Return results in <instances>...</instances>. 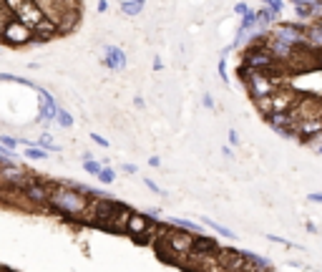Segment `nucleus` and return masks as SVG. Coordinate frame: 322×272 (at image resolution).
<instances>
[{
  "label": "nucleus",
  "instance_id": "obj_1",
  "mask_svg": "<svg viewBox=\"0 0 322 272\" xmlns=\"http://www.w3.org/2000/svg\"><path fill=\"white\" fill-rule=\"evenodd\" d=\"M91 186H80L76 189L73 181H56L51 179V199H48V212L63 217L66 222L76 224H86L88 209H91V197H88Z\"/></svg>",
  "mask_w": 322,
  "mask_h": 272
},
{
  "label": "nucleus",
  "instance_id": "obj_2",
  "mask_svg": "<svg viewBox=\"0 0 322 272\" xmlns=\"http://www.w3.org/2000/svg\"><path fill=\"white\" fill-rule=\"evenodd\" d=\"M239 79L244 81V89L249 93V98L257 103L262 98H269L279 86H282V79L279 73H262V71H247L244 66H239Z\"/></svg>",
  "mask_w": 322,
  "mask_h": 272
},
{
  "label": "nucleus",
  "instance_id": "obj_3",
  "mask_svg": "<svg viewBox=\"0 0 322 272\" xmlns=\"http://www.w3.org/2000/svg\"><path fill=\"white\" fill-rule=\"evenodd\" d=\"M48 199H51V179H43L33 174L23 186H20V202L28 207H43L48 209Z\"/></svg>",
  "mask_w": 322,
  "mask_h": 272
},
{
  "label": "nucleus",
  "instance_id": "obj_4",
  "mask_svg": "<svg viewBox=\"0 0 322 272\" xmlns=\"http://www.w3.org/2000/svg\"><path fill=\"white\" fill-rule=\"evenodd\" d=\"M126 204L118 202L113 197H103V199H91V209H88V217H86V224L91 227H98V229H108L111 219L116 217V212H121Z\"/></svg>",
  "mask_w": 322,
  "mask_h": 272
},
{
  "label": "nucleus",
  "instance_id": "obj_5",
  "mask_svg": "<svg viewBox=\"0 0 322 272\" xmlns=\"http://www.w3.org/2000/svg\"><path fill=\"white\" fill-rule=\"evenodd\" d=\"M154 222H156V219H151L146 212L134 209V212H131V217H129V224H126V237H131V240H134V242H139V245L151 242V235H154Z\"/></svg>",
  "mask_w": 322,
  "mask_h": 272
},
{
  "label": "nucleus",
  "instance_id": "obj_6",
  "mask_svg": "<svg viewBox=\"0 0 322 272\" xmlns=\"http://www.w3.org/2000/svg\"><path fill=\"white\" fill-rule=\"evenodd\" d=\"M0 41L10 48H23V46L33 43V28H28L18 18H10L8 25L3 28V33H0Z\"/></svg>",
  "mask_w": 322,
  "mask_h": 272
},
{
  "label": "nucleus",
  "instance_id": "obj_7",
  "mask_svg": "<svg viewBox=\"0 0 322 272\" xmlns=\"http://www.w3.org/2000/svg\"><path fill=\"white\" fill-rule=\"evenodd\" d=\"M305 28H307V23H300V20H295V23H277L269 35L277 38V41H282V43L292 46V48H305Z\"/></svg>",
  "mask_w": 322,
  "mask_h": 272
},
{
  "label": "nucleus",
  "instance_id": "obj_8",
  "mask_svg": "<svg viewBox=\"0 0 322 272\" xmlns=\"http://www.w3.org/2000/svg\"><path fill=\"white\" fill-rule=\"evenodd\" d=\"M10 10H13V15H15L20 23H25L28 28H35L40 20L46 18V10L38 5V0H13Z\"/></svg>",
  "mask_w": 322,
  "mask_h": 272
},
{
  "label": "nucleus",
  "instance_id": "obj_9",
  "mask_svg": "<svg viewBox=\"0 0 322 272\" xmlns=\"http://www.w3.org/2000/svg\"><path fill=\"white\" fill-rule=\"evenodd\" d=\"M58 111H61L58 101H56L46 89H38V119H35V121L51 126V124H56V119H58Z\"/></svg>",
  "mask_w": 322,
  "mask_h": 272
},
{
  "label": "nucleus",
  "instance_id": "obj_10",
  "mask_svg": "<svg viewBox=\"0 0 322 272\" xmlns=\"http://www.w3.org/2000/svg\"><path fill=\"white\" fill-rule=\"evenodd\" d=\"M300 98H302V93H300L297 89H290V86L282 84V86H279V89L269 96L272 113H277V111H292V108L300 103Z\"/></svg>",
  "mask_w": 322,
  "mask_h": 272
},
{
  "label": "nucleus",
  "instance_id": "obj_11",
  "mask_svg": "<svg viewBox=\"0 0 322 272\" xmlns=\"http://www.w3.org/2000/svg\"><path fill=\"white\" fill-rule=\"evenodd\" d=\"M217 260H219V265H222V270L224 272H242L247 265H249V260H247V252H242V250H232V247H222L219 252H217Z\"/></svg>",
  "mask_w": 322,
  "mask_h": 272
},
{
  "label": "nucleus",
  "instance_id": "obj_12",
  "mask_svg": "<svg viewBox=\"0 0 322 272\" xmlns=\"http://www.w3.org/2000/svg\"><path fill=\"white\" fill-rule=\"evenodd\" d=\"M58 35H63L61 25L53 18H43L33 28V43H51V41H56Z\"/></svg>",
  "mask_w": 322,
  "mask_h": 272
},
{
  "label": "nucleus",
  "instance_id": "obj_13",
  "mask_svg": "<svg viewBox=\"0 0 322 272\" xmlns=\"http://www.w3.org/2000/svg\"><path fill=\"white\" fill-rule=\"evenodd\" d=\"M317 136H322V116H315V119H307V121L297 124V141L300 144H310Z\"/></svg>",
  "mask_w": 322,
  "mask_h": 272
},
{
  "label": "nucleus",
  "instance_id": "obj_14",
  "mask_svg": "<svg viewBox=\"0 0 322 272\" xmlns=\"http://www.w3.org/2000/svg\"><path fill=\"white\" fill-rule=\"evenodd\" d=\"M126 53L118 46H103V66L111 71H124L126 68Z\"/></svg>",
  "mask_w": 322,
  "mask_h": 272
},
{
  "label": "nucleus",
  "instance_id": "obj_15",
  "mask_svg": "<svg viewBox=\"0 0 322 272\" xmlns=\"http://www.w3.org/2000/svg\"><path fill=\"white\" fill-rule=\"evenodd\" d=\"M222 247H219V240L214 235H196L194 237V247H191V255H217Z\"/></svg>",
  "mask_w": 322,
  "mask_h": 272
},
{
  "label": "nucleus",
  "instance_id": "obj_16",
  "mask_svg": "<svg viewBox=\"0 0 322 272\" xmlns=\"http://www.w3.org/2000/svg\"><path fill=\"white\" fill-rule=\"evenodd\" d=\"M277 23H282V20H279V15H274V13H272V10H267L264 5L257 10V30H259V33L269 35V33H272V28H274Z\"/></svg>",
  "mask_w": 322,
  "mask_h": 272
},
{
  "label": "nucleus",
  "instance_id": "obj_17",
  "mask_svg": "<svg viewBox=\"0 0 322 272\" xmlns=\"http://www.w3.org/2000/svg\"><path fill=\"white\" fill-rule=\"evenodd\" d=\"M166 224H171V227H179V229H184V232H191V235H204V224L201 222H194V219H184V217H169L166 219Z\"/></svg>",
  "mask_w": 322,
  "mask_h": 272
},
{
  "label": "nucleus",
  "instance_id": "obj_18",
  "mask_svg": "<svg viewBox=\"0 0 322 272\" xmlns=\"http://www.w3.org/2000/svg\"><path fill=\"white\" fill-rule=\"evenodd\" d=\"M144 8H146V0H121V13L124 15L136 18L144 13Z\"/></svg>",
  "mask_w": 322,
  "mask_h": 272
},
{
  "label": "nucleus",
  "instance_id": "obj_19",
  "mask_svg": "<svg viewBox=\"0 0 322 272\" xmlns=\"http://www.w3.org/2000/svg\"><path fill=\"white\" fill-rule=\"evenodd\" d=\"M201 224H204V227H209L212 232H217V235H219V237H227V240H232V242L237 240V235H234V232H232V229H227L224 224H219V222H214L212 217H204V219H201Z\"/></svg>",
  "mask_w": 322,
  "mask_h": 272
},
{
  "label": "nucleus",
  "instance_id": "obj_20",
  "mask_svg": "<svg viewBox=\"0 0 322 272\" xmlns=\"http://www.w3.org/2000/svg\"><path fill=\"white\" fill-rule=\"evenodd\" d=\"M0 81H8V84H18V86H28V89H40L38 84H33L30 79H23V76H15V73H0Z\"/></svg>",
  "mask_w": 322,
  "mask_h": 272
},
{
  "label": "nucleus",
  "instance_id": "obj_21",
  "mask_svg": "<svg viewBox=\"0 0 322 272\" xmlns=\"http://www.w3.org/2000/svg\"><path fill=\"white\" fill-rule=\"evenodd\" d=\"M23 157H25L28 162H46V159H48V151H43L40 146H28V149L23 151Z\"/></svg>",
  "mask_w": 322,
  "mask_h": 272
},
{
  "label": "nucleus",
  "instance_id": "obj_22",
  "mask_svg": "<svg viewBox=\"0 0 322 272\" xmlns=\"http://www.w3.org/2000/svg\"><path fill=\"white\" fill-rule=\"evenodd\" d=\"M247 260H249V265L254 270H272V260H267V257H262L257 252H247Z\"/></svg>",
  "mask_w": 322,
  "mask_h": 272
},
{
  "label": "nucleus",
  "instance_id": "obj_23",
  "mask_svg": "<svg viewBox=\"0 0 322 272\" xmlns=\"http://www.w3.org/2000/svg\"><path fill=\"white\" fill-rule=\"evenodd\" d=\"M35 144H38L40 149H43V151H48V154H51V151H56V154L61 151V146H56V144H53V136H51L48 131H46V134H40V139H38Z\"/></svg>",
  "mask_w": 322,
  "mask_h": 272
},
{
  "label": "nucleus",
  "instance_id": "obj_24",
  "mask_svg": "<svg viewBox=\"0 0 322 272\" xmlns=\"http://www.w3.org/2000/svg\"><path fill=\"white\" fill-rule=\"evenodd\" d=\"M101 169H103V162H98V159H88V162H83V172L91 174V177H98Z\"/></svg>",
  "mask_w": 322,
  "mask_h": 272
},
{
  "label": "nucleus",
  "instance_id": "obj_25",
  "mask_svg": "<svg viewBox=\"0 0 322 272\" xmlns=\"http://www.w3.org/2000/svg\"><path fill=\"white\" fill-rule=\"evenodd\" d=\"M56 124H58V126H63V129H71V126H73V116H71V111H68V108H61V111H58V119H56Z\"/></svg>",
  "mask_w": 322,
  "mask_h": 272
},
{
  "label": "nucleus",
  "instance_id": "obj_26",
  "mask_svg": "<svg viewBox=\"0 0 322 272\" xmlns=\"http://www.w3.org/2000/svg\"><path fill=\"white\" fill-rule=\"evenodd\" d=\"M262 5L267 10H272L274 15H282V10H285V0H262Z\"/></svg>",
  "mask_w": 322,
  "mask_h": 272
},
{
  "label": "nucleus",
  "instance_id": "obj_27",
  "mask_svg": "<svg viewBox=\"0 0 322 272\" xmlns=\"http://www.w3.org/2000/svg\"><path fill=\"white\" fill-rule=\"evenodd\" d=\"M96 179H98L101 184H113V181H116V169H108V167H103V169H101V174H98Z\"/></svg>",
  "mask_w": 322,
  "mask_h": 272
},
{
  "label": "nucleus",
  "instance_id": "obj_28",
  "mask_svg": "<svg viewBox=\"0 0 322 272\" xmlns=\"http://www.w3.org/2000/svg\"><path fill=\"white\" fill-rule=\"evenodd\" d=\"M0 144H3L5 149H10V151H15V149L20 146V141H18L15 136H10V134H3V136H0Z\"/></svg>",
  "mask_w": 322,
  "mask_h": 272
},
{
  "label": "nucleus",
  "instance_id": "obj_29",
  "mask_svg": "<svg viewBox=\"0 0 322 272\" xmlns=\"http://www.w3.org/2000/svg\"><path fill=\"white\" fill-rule=\"evenodd\" d=\"M217 73H219L222 84H229V73H227V58H222V56H219V66H217Z\"/></svg>",
  "mask_w": 322,
  "mask_h": 272
},
{
  "label": "nucleus",
  "instance_id": "obj_30",
  "mask_svg": "<svg viewBox=\"0 0 322 272\" xmlns=\"http://www.w3.org/2000/svg\"><path fill=\"white\" fill-rule=\"evenodd\" d=\"M144 186H146V189H151L154 194H164V189H161V186H159L151 177H144Z\"/></svg>",
  "mask_w": 322,
  "mask_h": 272
},
{
  "label": "nucleus",
  "instance_id": "obj_31",
  "mask_svg": "<svg viewBox=\"0 0 322 272\" xmlns=\"http://www.w3.org/2000/svg\"><path fill=\"white\" fill-rule=\"evenodd\" d=\"M227 139H229V146H239V144H242V139H239V134H237V129H229V134H227Z\"/></svg>",
  "mask_w": 322,
  "mask_h": 272
},
{
  "label": "nucleus",
  "instance_id": "obj_32",
  "mask_svg": "<svg viewBox=\"0 0 322 272\" xmlns=\"http://www.w3.org/2000/svg\"><path fill=\"white\" fill-rule=\"evenodd\" d=\"M91 141H93V144H98V146H103V149H108V146H111V144H108V139H103V136H101V134H96V131L91 134Z\"/></svg>",
  "mask_w": 322,
  "mask_h": 272
},
{
  "label": "nucleus",
  "instance_id": "obj_33",
  "mask_svg": "<svg viewBox=\"0 0 322 272\" xmlns=\"http://www.w3.org/2000/svg\"><path fill=\"white\" fill-rule=\"evenodd\" d=\"M201 106H204V108H214V98H212V93H204V96H201Z\"/></svg>",
  "mask_w": 322,
  "mask_h": 272
},
{
  "label": "nucleus",
  "instance_id": "obj_34",
  "mask_svg": "<svg viewBox=\"0 0 322 272\" xmlns=\"http://www.w3.org/2000/svg\"><path fill=\"white\" fill-rule=\"evenodd\" d=\"M247 10H249V5H247V3H237V5H234V13H237L239 18H242V15H244Z\"/></svg>",
  "mask_w": 322,
  "mask_h": 272
},
{
  "label": "nucleus",
  "instance_id": "obj_35",
  "mask_svg": "<svg viewBox=\"0 0 322 272\" xmlns=\"http://www.w3.org/2000/svg\"><path fill=\"white\" fill-rule=\"evenodd\" d=\"M307 199L315 202V204H322V191H312V194H307Z\"/></svg>",
  "mask_w": 322,
  "mask_h": 272
},
{
  "label": "nucleus",
  "instance_id": "obj_36",
  "mask_svg": "<svg viewBox=\"0 0 322 272\" xmlns=\"http://www.w3.org/2000/svg\"><path fill=\"white\" fill-rule=\"evenodd\" d=\"M146 214H149L151 219H161V207H151V209H149Z\"/></svg>",
  "mask_w": 322,
  "mask_h": 272
},
{
  "label": "nucleus",
  "instance_id": "obj_37",
  "mask_svg": "<svg viewBox=\"0 0 322 272\" xmlns=\"http://www.w3.org/2000/svg\"><path fill=\"white\" fill-rule=\"evenodd\" d=\"M121 172H124V174H136L139 169H136V164H124V167H121Z\"/></svg>",
  "mask_w": 322,
  "mask_h": 272
},
{
  "label": "nucleus",
  "instance_id": "obj_38",
  "mask_svg": "<svg viewBox=\"0 0 322 272\" xmlns=\"http://www.w3.org/2000/svg\"><path fill=\"white\" fill-rule=\"evenodd\" d=\"M222 157H224V159H232V157H234L232 146H222Z\"/></svg>",
  "mask_w": 322,
  "mask_h": 272
},
{
  "label": "nucleus",
  "instance_id": "obj_39",
  "mask_svg": "<svg viewBox=\"0 0 322 272\" xmlns=\"http://www.w3.org/2000/svg\"><path fill=\"white\" fill-rule=\"evenodd\" d=\"M149 167L159 169V167H161V159H159V157H149Z\"/></svg>",
  "mask_w": 322,
  "mask_h": 272
},
{
  "label": "nucleus",
  "instance_id": "obj_40",
  "mask_svg": "<svg viewBox=\"0 0 322 272\" xmlns=\"http://www.w3.org/2000/svg\"><path fill=\"white\" fill-rule=\"evenodd\" d=\"M98 13H108V0H98Z\"/></svg>",
  "mask_w": 322,
  "mask_h": 272
},
{
  "label": "nucleus",
  "instance_id": "obj_41",
  "mask_svg": "<svg viewBox=\"0 0 322 272\" xmlns=\"http://www.w3.org/2000/svg\"><path fill=\"white\" fill-rule=\"evenodd\" d=\"M161 68H164V61H161L159 56H154V71H161Z\"/></svg>",
  "mask_w": 322,
  "mask_h": 272
},
{
  "label": "nucleus",
  "instance_id": "obj_42",
  "mask_svg": "<svg viewBox=\"0 0 322 272\" xmlns=\"http://www.w3.org/2000/svg\"><path fill=\"white\" fill-rule=\"evenodd\" d=\"M134 106H136V108H146V101H144L141 96H136V98H134Z\"/></svg>",
  "mask_w": 322,
  "mask_h": 272
},
{
  "label": "nucleus",
  "instance_id": "obj_43",
  "mask_svg": "<svg viewBox=\"0 0 322 272\" xmlns=\"http://www.w3.org/2000/svg\"><path fill=\"white\" fill-rule=\"evenodd\" d=\"M88 159H93L91 151H83V154H80V162H88Z\"/></svg>",
  "mask_w": 322,
  "mask_h": 272
},
{
  "label": "nucleus",
  "instance_id": "obj_44",
  "mask_svg": "<svg viewBox=\"0 0 322 272\" xmlns=\"http://www.w3.org/2000/svg\"><path fill=\"white\" fill-rule=\"evenodd\" d=\"M305 229H307V232H317V224H315V222H307Z\"/></svg>",
  "mask_w": 322,
  "mask_h": 272
},
{
  "label": "nucleus",
  "instance_id": "obj_45",
  "mask_svg": "<svg viewBox=\"0 0 322 272\" xmlns=\"http://www.w3.org/2000/svg\"><path fill=\"white\" fill-rule=\"evenodd\" d=\"M254 272H274V270H254Z\"/></svg>",
  "mask_w": 322,
  "mask_h": 272
}]
</instances>
